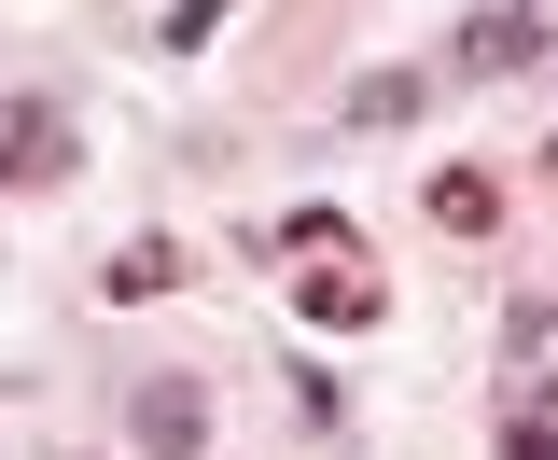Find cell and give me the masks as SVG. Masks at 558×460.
<instances>
[{"mask_svg":"<svg viewBox=\"0 0 558 460\" xmlns=\"http://www.w3.org/2000/svg\"><path fill=\"white\" fill-rule=\"evenodd\" d=\"M168 279H182V252H168V238H140V252L112 265V307H140V293H168Z\"/></svg>","mask_w":558,"mask_h":460,"instance_id":"cell-7","label":"cell"},{"mask_svg":"<svg viewBox=\"0 0 558 460\" xmlns=\"http://www.w3.org/2000/svg\"><path fill=\"white\" fill-rule=\"evenodd\" d=\"M126 433H140V460H196L209 447V391H196V377H140Z\"/></svg>","mask_w":558,"mask_h":460,"instance_id":"cell-2","label":"cell"},{"mask_svg":"<svg viewBox=\"0 0 558 460\" xmlns=\"http://www.w3.org/2000/svg\"><path fill=\"white\" fill-rule=\"evenodd\" d=\"M336 112H349V126H418V112H433V84H418V70H363Z\"/></svg>","mask_w":558,"mask_h":460,"instance_id":"cell-4","label":"cell"},{"mask_svg":"<svg viewBox=\"0 0 558 460\" xmlns=\"http://www.w3.org/2000/svg\"><path fill=\"white\" fill-rule=\"evenodd\" d=\"M531 57H558V0H488L461 28V70H531Z\"/></svg>","mask_w":558,"mask_h":460,"instance_id":"cell-1","label":"cell"},{"mask_svg":"<svg viewBox=\"0 0 558 460\" xmlns=\"http://www.w3.org/2000/svg\"><path fill=\"white\" fill-rule=\"evenodd\" d=\"M433 223H447V238H488V223H502V196H488L475 168H447V182H433Z\"/></svg>","mask_w":558,"mask_h":460,"instance_id":"cell-5","label":"cell"},{"mask_svg":"<svg viewBox=\"0 0 558 460\" xmlns=\"http://www.w3.org/2000/svg\"><path fill=\"white\" fill-rule=\"evenodd\" d=\"M307 322H377V279H363V265H322V279H307Z\"/></svg>","mask_w":558,"mask_h":460,"instance_id":"cell-6","label":"cell"},{"mask_svg":"<svg viewBox=\"0 0 558 460\" xmlns=\"http://www.w3.org/2000/svg\"><path fill=\"white\" fill-rule=\"evenodd\" d=\"M531 419H558V391H545V404H531Z\"/></svg>","mask_w":558,"mask_h":460,"instance_id":"cell-9","label":"cell"},{"mask_svg":"<svg viewBox=\"0 0 558 460\" xmlns=\"http://www.w3.org/2000/svg\"><path fill=\"white\" fill-rule=\"evenodd\" d=\"M0 182H70V126L43 98H0Z\"/></svg>","mask_w":558,"mask_h":460,"instance_id":"cell-3","label":"cell"},{"mask_svg":"<svg viewBox=\"0 0 558 460\" xmlns=\"http://www.w3.org/2000/svg\"><path fill=\"white\" fill-rule=\"evenodd\" d=\"M502 460H558V419H531V404H517V419H502Z\"/></svg>","mask_w":558,"mask_h":460,"instance_id":"cell-8","label":"cell"}]
</instances>
